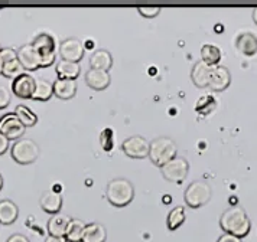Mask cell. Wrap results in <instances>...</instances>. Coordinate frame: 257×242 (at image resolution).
<instances>
[{
	"label": "cell",
	"instance_id": "cell-2",
	"mask_svg": "<svg viewBox=\"0 0 257 242\" xmlns=\"http://www.w3.org/2000/svg\"><path fill=\"white\" fill-rule=\"evenodd\" d=\"M105 196L108 199V202L116 207H124L128 205L133 197H135V187L130 180L123 179V177H117L110 180L107 184V190Z\"/></svg>",
	"mask_w": 257,
	"mask_h": 242
},
{
	"label": "cell",
	"instance_id": "cell-26",
	"mask_svg": "<svg viewBox=\"0 0 257 242\" xmlns=\"http://www.w3.org/2000/svg\"><path fill=\"white\" fill-rule=\"evenodd\" d=\"M221 59V51L220 48L212 44H205L201 48V61L208 64L210 67H217Z\"/></svg>",
	"mask_w": 257,
	"mask_h": 242
},
{
	"label": "cell",
	"instance_id": "cell-11",
	"mask_svg": "<svg viewBox=\"0 0 257 242\" xmlns=\"http://www.w3.org/2000/svg\"><path fill=\"white\" fill-rule=\"evenodd\" d=\"M231 84V74L227 67L224 65H217L212 67L210 74V82H208V88L212 91L220 92L224 91L228 85Z\"/></svg>",
	"mask_w": 257,
	"mask_h": 242
},
{
	"label": "cell",
	"instance_id": "cell-8",
	"mask_svg": "<svg viewBox=\"0 0 257 242\" xmlns=\"http://www.w3.org/2000/svg\"><path fill=\"white\" fill-rule=\"evenodd\" d=\"M25 130L26 127L15 114V111L0 117V133H3L9 140H19L24 136Z\"/></svg>",
	"mask_w": 257,
	"mask_h": 242
},
{
	"label": "cell",
	"instance_id": "cell-13",
	"mask_svg": "<svg viewBox=\"0 0 257 242\" xmlns=\"http://www.w3.org/2000/svg\"><path fill=\"white\" fill-rule=\"evenodd\" d=\"M110 72L101 69L90 68L85 72V84L95 91H103L110 85Z\"/></svg>",
	"mask_w": 257,
	"mask_h": 242
},
{
	"label": "cell",
	"instance_id": "cell-10",
	"mask_svg": "<svg viewBox=\"0 0 257 242\" xmlns=\"http://www.w3.org/2000/svg\"><path fill=\"white\" fill-rule=\"evenodd\" d=\"M36 87V78L25 72L12 81V92L19 98H32Z\"/></svg>",
	"mask_w": 257,
	"mask_h": 242
},
{
	"label": "cell",
	"instance_id": "cell-24",
	"mask_svg": "<svg viewBox=\"0 0 257 242\" xmlns=\"http://www.w3.org/2000/svg\"><path fill=\"white\" fill-rule=\"evenodd\" d=\"M54 95V82L45 78H36L35 92L32 95V100L36 101H47Z\"/></svg>",
	"mask_w": 257,
	"mask_h": 242
},
{
	"label": "cell",
	"instance_id": "cell-9",
	"mask_svg": "<svg viewBox=\"0 0 257 242\" xmlns=\"http://www.w3.org/2000/svg\"><path fill=\"white\" fill-rule=\"evenodd\" d=\"M84 52H85L84 44L78 38H68V39L62 41L61 45H59L61 59H65V61L78 62L80 64V61L84 57Z\"/></svg>",
	"mask_w": 257,
	"mask_h": 242
},
{
	"label": "cell",
	"instance_id": "cell-6",
	"mask_svg": "<svg viewBox=\"0 0 257 242\" xmlns=\"http://www.w3.org/2000/svg\"><path fill=\"white\" fill-rule=\"evenodd\" d=\"M161 172L166 180L181 183L187 179L188 172H189V163L185 157L176 156L175 159H172L169 163H166L161 167Z\"/></svg>",
	"mask_w": 257,
	"mask_h": 242
},
{
	"label": "cell",
	"instance_id": "cell-4",
	"mask_svg": "<svg viewBox=\"0 0 257 242\" xmlns=\"http://www.w3.org/2000/svg\"><path fill=\"white\" fill-rule=\"evenodd\" d=\"M12 159L19 164H31L39 156V146L31 138H19L11 149Z\"/></svg>",
	"mask_w": 257,
	"mask_h": 242
},
{
	"label": "cell",
	"instance_id": "cell-36",
	"mask_svg": "<svg viewBox=\"0 0 257 242\" xmlns=\"http://www.w3.org/2000/svg\"><path fill=\"white\" fill-rule=\"evenodd\" d=\"M253 21H254V23L257 25V8L253 11Z\"/></svg>",
	"mask_w": 257,
	"mask_h": 242
},
{
	"label": "cell",
	"instance_id": "cell-12",
	"mask_svg": "<svg viewBox=\"0 0 257 242\" xmlns=\"http://www.w3.org/2000/svg\"><path fill=\"white\" fill-rule=\"evenodd\" d=\"M18 59L25 71H36L41 68V55L32 44H26L18 49Z\"/></svg>",
	"mask_w": 257,
	"mask_h": 242
},
{
	"label": "cell",
	"instance_id": "cell-15",
	"mask_svg": "<svg viewBox=\"0 0 257 242\" xmlns=\"http://www.w3.org/2000/svg\"><path fill=\"white\" fill-rule=\"evenodd\" d=\"M39 205H41V207L45 212L51 213V215H55V213H58L59 210H61V207H62V196H61L59 192L54 190V189H48L41 196Z\"/></svg>",
	"mask_w": 257,
	"mask_h": 242
},
{
	"label": "cell",
	"instance_id": "cell-33",
	"mask_svg": "<svg viewBox=\"0 0 257 242\" xmlns=\"http://www.w3.org/2000/svg\"><path fill=\"white\" fill-rule=\"evenodd\" d=\"M217 242H241V238L235 236V235H231V233H222L221 236L218 238Z\"/></svg>",
	"mask_w": 257,
	"mask_h": 242
},
{
	"label": "cell",
	"instance_id": "cell-28",
	"mask_svg": "<svg viewBox=\"0 0 257 242\" xmlns=\"http://www.w3.org/2000/svg\"><path fill=\"white\" fill-rule=\"evenodd\" d=\"M15 114L18 115V118L22 121V124L25 127H34L38 123V115L24 104H19L16 108H15Z\"/></svg>",
	"mask_w": 257,
	"mask_h": 242
},
{
	"label": "cell",
	"instance_id": "cell-30",
	"mask_svg": "<svg viewBox=\"0 0 257 242\" xmlns=\"http://www.w3.org/2000/svg\"><path fill=\"white\" fill-rule=\"evenodd\" d=\"M11 98H12V94L9 91V88L6 85L0 84V110L6 108L11 104Z\"/></svg>",
	"mask_w": 257,
	"mask_h": 242
},
{
	"label": "cell",
	"instance_id": "cell-35",
	"mask_svg": "<svg viewBox=\"0 0 257 242\" xmlns=\"http://www.w3.org/2000/svg\"><path fill=\"white\" fill-rule=\"evenodd\" d=\"M45 242H68L65 236H52V235H48Z\"/></svg>",
	"mask_w": 257,
	"mask_h": 242
},
{
	"label": "cell",
	"instance_id": "cell-22",
	"mask_svg": "<svg viewBox=\"0 0 257 242\" xmlns=\"http://www.w3.org/2000/svg\"><path fill=\"white\" fill-rule=\"evenodd\" d=\"M18 215H19V207L16 206L15 202L9 199L0 200V223L11 225L18 219Z\"/></svg>",
	"mask_w": 257,
	"mask_h": 242
},
{
	"label": "cell",
	"instance_id": "cell-20",
	"mask_svg": "<svg viewBox=\"0 0 257 242\" xmlns=\"http://www.w3.org/2000/svg\"><path fill=\"white\" fill-rule=\"evenodd\" d=\"M105 239H107V230L103 223L98 222L87 223L82 242H105Z\"/></svg>",
	"mask_w": 257,
	"mask_h": 242
},
{
	"label": "cell",
	"instance_id": "cell-3",
	"mask_svg": "<svg viewBox=\"0 0 257 242\" xmlns=\"http://www.w3.org/2000/svg\"><path fill=\"white\" fill-rule=\"evenodd\" d=\"M176 156H178V146L171 137L161 136L151 141L149 159L153 164L162 167L172 159H175Z\"/></svg>",
	"mask_w": 257,
	"mask_h": 242
},
{
	"label": "cell",
	"instance_id": "cell-38",
	"mask_svg": "<svg viewBox=\"0 0 257 242\" xmlns=\"http://www.w3.org/2000/svg\"><path fill=\"white\" fill-rule=\"evenodd\" d=\"M2 49H3V48H2V45H0V51H2Z\"/></svg>",
	"mask_w": 257,
	"mask_h": 242
},
{
	"label": "cell",
	"instance_id": "cell-25",
	"mask_svg": "<svg viewBox=\"0 0 257 242\" xmlns=\"http://www.w3.org/2000/svg\"><path fill=\"white\" fill-rule=\"evenodd\" d=\"M87 223L81 220V219H71L70 225L67 228V233L65 238L68 242H82V236H84V230H85Z\"/></svg>",
	"mask_w": 257,
	"mask_h": 242
},
{
	"label": "cell",
	"instance_id": "cell-17",
	"mask_svg": "<svg viewBox=\"0 0 257 242\" xmlns=\"http://www.w3.org/2000/svg\"><path fill=\"white\" fill-rule=\"evenodd\" d=\"M235 48L244 55L253 57L257 54V36L253 32H243L235 38Z\"/></svg>",
	"mask_w": 257,
	"mask_h": 242
},
{
	"label": "cell",
	"instance_id": "cell-27",
	"mask_svg": "<svg viewBox=\"0 0 257 242\" xmlns=\"http://www.w3.org/2000/svg\"><path fill=\"white\" fill-rule=\"evenodd\" d=\"M187 218V212H185V207L184 206H175L172 207L168 213V218H166V225H168V229L175 230L178 229Z\"/></svg>",
	"mask_w": 257,
	"mask_h": 242
},
{
	"label": "cell",
	"instance_id": "cell-34",
	"mask_svg": "<svg viewBox=\"0 0 257 242\" xmlns=\"http://www.w3.org/2000/svg\"><path fill=\"white\" fill-rule=\"evenodd\" d=\"M6 242H29V239L25 235H22V233H13V235H11L8 238Z\"/></svg>",
	"mask_w": 257,
	"mask_h": 242
},
{
	"label": "cell",
	"instance_id": "cell-32",
	"mask_svg": "<svg viewBox=\"0 0 257 242\" xmlns=\"http://www.w3.org/2000/svg\"><path fill=\"white\" fill-rule=\"evenodd\" d=\"M9 141H11L9 138L6 137L3 133H0V156L8 151V149H9Z\"/></svg>",
	"mask_w": 257,
	"mask_h": 242
},
{
	"label": "cell",
	"instance_id": "cell-14",
	"mask_svg": "<svg viewBox=\"0 0 257 242\" xmlns=\"http://www.w3.org/2000/svg\"><path fill=\"white\" fill-rule=\"evenodd\" d=\"M32 45L38 51L41 57H48L57 54V41L55 38L48 32H41L34 38Z\"/></svg>",
	"mask_w": 257,
	"mask_h": 242
},
{
	"label": "cell",
	"instance_id": "cell-16",
	"mask_svg": "<svg viewBox=\"0 0 257 242\" xmlns=\"http://www.w3.org/2000/svg\"><path fill=\"white\" fill-rule=\"evenodd\" d=\"M71 219H72L71 216L62 212L52 215L48 220V233L52 236H65Z\"/></svg>",
	"mask_w": 257,
	"mask_h": 242
},
{
	"label": "cell",
	"instance_id": "cell-5",
	"mask_svg": "<svg viewBox=\"0 0 257 242\" xmlns=\"http://www.w3.org/2000/svg\"><path fill=\"white\" fill-rule=\"evenodd\" d=\"M212 195V190H211V186L204 180H195L189 184L185 190V203L189 207H197L204 206L205 203H208Z\"/></svg>",
	"mask_w": 257,
	"mask_h": 242
},
{
	"label": "cell",
	"instance_id": "cell-21",
	"mask_svg": "<svg viewBox=\"0 0 257 242\" xmlns=\"http://www.w3.org/2000/svg\"><path fill=\"white\" fill-rule=\"evenodd\" d=\"M77 92V81L75 80H58L54 82V95L61 100H70Z\"/></svg>",
	"mask_w": 257,
	"mask_h": 242
},
{
	"label": "cell",
	"instance_id": "cell-7",
	"mask_svg": "<svg viewBox=\"0 0 257 242\" xmlns=\"http://www.w3.org/2000/svg\"><path fill=\"white\" fill-rule=\"evenodd\" d=\"M121 150L132 159H145L149 156L151 143L142 136H132L121 143Z\"/></svg>",
	"mask_w": 257,
	"mask_h": 242
},
{
	"label": "cell",
	"instance_id": "cell-18",
	"mask_svg": "<svg viewBox=\"0 0 257 242\" xmlns=\"http://www.w3.org/2000/svg\"><path fill=\"white\" fill-rule=\"evenodd\" d=\"M211 69H212V67H210L208 64H205L204 61L195 62V65L192 67V71H191V80H192V82L197 87H199V88L208 87Z\"/></svg>",
	"mask_w": 257,
	"mask_h": 242
},
{
	"label": "cell",
	"instance_id": "cell-23",
	"mask_svg": "<svg viewBox=\"0 0 257 242\" xmlns=\"http://www.w3.org/2000/svg\"><path fill=\"white\" fill-rule=\"evenodd\" d=\"M113 67V57L105 49H97L90 58V68L108 71Z\"/></svg>",
	"mask_w": 257,
	"mask_h": 242
},
{
	"label": "cell",
	"instance_id": "cell-19",
	"mask_svg": "<svg viewBox=\"0 0 257 242\" xmlns=\"http://www.w3.org/2000/svg\"><path fill=\"white\" fill-rule=\"evenodd\" d=\"M80 71H81V67L78 62H71L65 59L58 61L55 67V72L61 80H77V77L80 75Z\"/></svg>",
	"mask_w": 257,
	"mask_h": 242
},
{
	"label": "cell",
	"instance_id": "cell-37",
	"mask_svg": "<svg viewBox=\"0 0 257 242\" xmlns=\"http://www.w3.org/2000/svg\"><path fill=\"white\" fill-rule=\"evenodd\" d=\"M2 187H3V176L0 174V190H2Z\"/></svg>",
	"mask_w": 257,
	"mask_h": 242
},
{
	"label": "cell",
	"instance_id": "cell-31",
	"mask_svg": "<svg viewBox=\"0 0 257 242\" xmlns=\"http://www.w3.org/2000/svg\"><path fill=\"white\" fill-rule=\"evenodd\" d=\"M138 12L145 18H155L161 13V8L159 6H141L138 8Z\"/></svg>",
	"mask_w": 257,
	"mask_h": 242
},
{
	"label": "cell",
	"instance_id": "cell-29",
	"mask_svg": "<svg viewBox=\"0 0 257 242\" xmlns=\"http://www.w3.org/2000/svg\"><path fill=\"white\" fill-rule=\"evenodd\" d=\"M25 74V68L22 67V64L19 62V59H13L11 62H6L3 65V69H2V75H5L6 78H18L19 75Z\"/></svg>",
	"mask_w": 257,
	"mask_h": 242
},
{
	"label": "cell",
	"instance_id": "cell-1",
	"mask_svg": "<svg viewBox=\"0 0 257 242\" xmlns=\"http://www.w3.org/2000/svg\"><path fill=\"white\" fill-rule=\"evenodd\" d=\"M220 226L225 233H231L238 238H243L245 235H248L251 222L245 213L244 207L235 205L224 210V213L220 218Z\"/></svg>",
	"mask_w": 257,
	"mask_h": 242
}]
</instances>
